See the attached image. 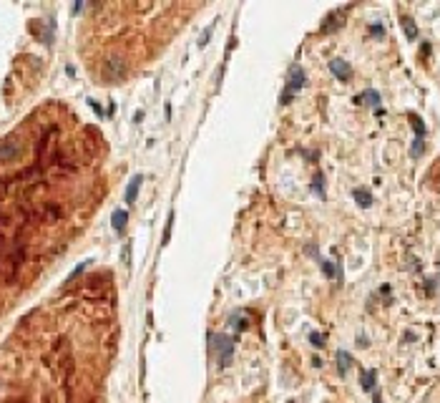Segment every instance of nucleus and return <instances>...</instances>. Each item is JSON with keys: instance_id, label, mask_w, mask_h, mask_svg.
Segmentation results:
<instances>
[{"instance_id": "28", "label": "nucleus", "mask_w": 440, "mask_h": 403, "mask_svg": "<svg viewBox=\"0 0 440 403\" xmlns=\"http://www.w3.org/2000/svg\"><path fill=\"white\" fill-rule=\"evenodd\" d=\"M372 403H382V400H380V393H377V390H375V400H372Z\"/></svg>"}, {"instance_id": "21", "label": "nucleus", "mask_w": 440, "mask_h": 403, "mask_svg": "<svg viewBox=\"0 0 440 403\" xmlns=\"http://www.w3.org/2000/svg\"><path fill=\"white\" fill-rule=\"evenodd\" d=\"M370 33H372L375 38H382V36H385V28H382V23H372V26H370Z\"/></svg>"}, {"instance_id": "7", "label": "nucleus", "mask_w": 440, "mask_h": 403, "mask_svg": "<svg viewBox=\"0 0 440 403\" xmlns=\"http://www.w3.org/2000/svg\"><path fill=\"white\" fill-rule=\"evenodd\" d=\"M355 101H357V104H365V106H372V109L377 111V109H380V101H382V98H380V93H377L375 88H365L360 96H355Z\"/></svg>"}, {"instance_id": "27", "label": "nucleus", "mask_w": 440, "mask_h": 403, "mask_svg": "<svg viewBox=\"0 0 440 403\" xmlns=\"http://www.w3.org/2000/svg\"><path fill=\"white\" fill-rule=\"evenodd\" d=\"M88 104H91V109H96V114H103V109H101L96 101H88Z\"/></svg>"}, {"instance_id": "1", "label": "nucleus", "mask_w": 440, "mask_h": 403, "mask_svg": "<svg viewBox=\"0 0 440 403\" xmlns=\"http://www.w3.org/2000/svg\"><path fill=\"white\" fill-rule=\"evenodd\" d=\"M307 83V73H305V68L302 66H292L289 68V73H287V86H284V91H282V96H279V101H282V106H287V104H292V98L297 96V91L302 88Z\"/></svg>"}, {"instance_id": "2", "label": "nucleus", "mask_w": 440, "mask_h": 403, "mask_svg": "<svg viewBox=\"0 0 440 403\" xmlns=\"http://www.w3.org/2000/svg\"><path fill=\"white\" fill-rule=\"evenodd\" d=\"M211 343H214V350L219 353V365H222V368H227V365L232 363L234 340H232L229 335H214V338H211Z\"/></svg>"}, {"instance_id": "10", "label": "nucleus", "mask_w": 440, "mask_h": 403, "mask_svg": "<svg viewBox=\"0 0 440 403\" xmlns=\"http://www.w3.org/2000/svg\"><path fill=\"white\" fill-rule=\"evenodd\" d=\"M141 181H143V176H141V174H136V176L128 181V189H126V205H133V201H136L138 189H141Z\"/></svg>"}, {"instance_id": "5", "label": "nucleus", "mask_w": 440, "mask_h": 403, "mask_svg": "<svg viewBox=\"0 0 440 403\" xmlns=\"http://www.w3.org/2000/svg\"><path fill=\"white\" fill-rule=\"evenodd\" d=\"M330 71L337 81H350L352 78V66L345 61V58H332L330 61Z\"/></svg>"}, {"instance_id": "16", "label": "nucleus", "mask_w": 440, "mask_h": 403, "mask_svg": "<svg viewBox=\"0 0 440 403\" xmlns=\"http://www.w3.org/2000/svg\"><path fill=\"white\" fill-rule=\"evenodd\" d=\"M312 191H315L320 199H325V174H322V171L315 174V179H312Z\"/></svg>"}, {"instance_id": "26", "label": "nucleus", "mask_w": 440, "mask_h": 403, "mask_svg": "<svg viewBox=\"0 0 440 403\" xmlns=\"http://www.w3.org/2000/svg\"><path fill=\"white\" fill-rule=\"evenodd\" d=\"M412 340H415V333H405L402 335V343H412Z\"/></svg>"}, {"instance_id": "19", "label": "nucleus", "mask_w": 440, "mask_h": 403, "mask_svg": "<svg viewBox=\"0 0 440 403\" xmlns=\"http://www.w3.org/2000/svg\"><path fill=\"white\" fill-rule=\"evenodd\" d=\"M310 343L315 348H325V335L322 333H310Z\"/></svg>"}, {"instance_id": "20", "label": "nucleus", "mask_w": 440, "mask_h": 403, "mask_svg": "<svg viewBox=\"0 0 440 403\" xmlns=\"http://www.w3.org/2000/svg\"><path fill=\"white\" fill-rule=\"evenodd\" d=\"M171 225H174V215H169V220H166V230H164V242L161 245H169V240H171Z\"/></svg>"}, {"instance_id": "25", "label": "nucleus", "mask_w": 440, "mask_h": 403, "mask_svg": "<svg viewBox=\"0 0 440 403\" xmlns=\"http://www.w3.org/2000/svg\"><path fill=\"white\" fill-rule=\"evenodd\" d=\"M420 53H422V56H430V43H422V46H420Z\"/></svg>"}, {"instance_id": "6", "label": "nucleus", "mask_w": 440, "mask_h": 403, "mask_svg": "<svg viewBox=\"0 0 440 403\" xmlns=\"http://www.w3.org/2000/svg\"><path fill=\"white\" fill-rule=\"evenodd\" d=\"M340 18H342V11L330 13V16L325 18V23L320 26V33H335L337 28H342V23H345V21H340Z\"/></svg>"}, {"instance_id": "22", "label": "nucleus", "mask_w": 440, "mask_h": 403, "mask_svg": "<svg viewBox=\"0 0 440 403\" xmlns=\"http://www.w3.org/2000/svg\"><path fill=\"white\" fill-rule=\"evenodd\" d=\"M425 282H427V285H425V292H427V295H435V285H437V277H427Z\"/></svg>"}, {"instance_id": "12", "label": "nucleus", "mask_w": 440, "mask_h": 403, "mask_svg": "<svg viewBox=\"0 0 440 403\" xmlns=\"http://www.w3.org/2000/svg\"><path fill=\"white\" fill-rule=\"evenodd\" d=\"M407 119H410V126H412V131H415V139H425V134H427L425 121H422L417 114H407Z\"/></svg>"}, {"instance_id": "15", "label": "nucleus", "mask_w": 440, "mask_h": 403, "mask_svg": "<svg viewBox=\"0 0 440 403\" xmlns=\"http://www.w3.org/2000/svg\"><path fill=\"white\" fill-rule=\"evenodd\" d=\"M360 383H362V390H375V383H377V370H375V368H370V370H362V378H360Z\"/></svg>"}, {"instance_id": "11", "label": "nucleus", "mask_w": 440, "mask_h": 403, "mask_svg": "<svg viewBox=\"0 0 440 403\" xmlns=\"http://www.w3.org/2000/svg\"><path fill=\"white\" fill-rule=\"evenodd\" d=\"M400 26H402L407 41H415V38H417V26H415V21H412L410 16H402V18H400Z\"/></svg>"}, {"instance_id": "9", "label": "nucleus", "mask_w": 440, "mask_h": 403, "mask_svg": "<svg viewBox=\"0 0 440 403\" xmlns=\"http://www.w3.org/2000/svg\"><path fill=\"white\" fill-rule=\"evenodd\" d=\"M317 262H320L325 277H337V280H342V267H340V265H335L332 260H322V257H317Z\"/></svg>"}, {"instance_id": "3", "label": "nucleus", "mask_w": 440, "mask_h": 403, "mask_svg": "<svg viewBox=\"0 0 440 403\" xmlns=\"http://www.w3.org/2000/svg\"><path fill=\"white\" fill-rule=\"evenodd\" d=\"M123 76H126V63L121 58L103 61V78L108 83H118V81H123Z\"/></svg>"}, {"instance_id": "17", "label": "nucleus", "mask_w": 440, "mask_h": 403, "mask_svg": "<svg viewBox=\"0 0 440 403\" xmlns=\"http://www.w3.org/2000/svg\"><path fill=\"white\" fill-rule=\"evenodd\" d=\"M422 154H425V139H415L412 146H410V156L417 159V156H422Z\"/></svg>"}, {"instance_id": "14", "label": "nucleus", "mask_w": 440, "mask_h": 403, "mask_svg": "<svg viewBox=\"0 0 440 403\" xmlns=\"http://www.w3.org/2000/svg\"><path fill=\"white\" fill-rule=\"evenodd\" d=\"M337 370H340V375H345L350 368H352V355L347 353V350H337Z\"/></svg>"}, {"instance_id": "4", "label": "nucleus", "mask_w": 440, "mask_h": 403, "mask_svg": "<svg viewBox=\"0 0 440 403\" xmlns=\"http://www.w3.org/2000/svg\"><path fill=\"white\" fill-rule=\"evenodd\" d=\"M21 151H23V146H21V141H16V139L0 141V161H13V159L21 156Z\"/></svg>"}, {"instance_id": "18", "label": "nucleus", "mask_w": 440, "mask_h": 403, "mask_svg": "<svg viewBox=\"0 0 440 403\" xmlns=\"http://www.w3.org/2000/svg\"><path fill=\"white\" fill-rule=\"evenodd\" d=\"M232 325H234L237 330H247V325H249V323H247V315H244V313H239V318L234 315V323H232Z\"/></svg>"}, {"instance_id": "24", "label": "nucleus", "mask_w": 440, "mask_h": 403, "mask_svg": "<svg viewBox=\"0 0 440 403\" xmlns=\"http://www.w3.org/2000/svg\"><path fill=\"white\" fill-rule=\"evenodd\" d=\"M357 345H360V348H367V345H370V340H367L365 335H360V338H357Z\"/></svg>"}, {"instance_id": "13", "label": "nucleus", "mask_w": 440, "mask_h": 403, "mask_svg": "<svg viewBox=\"0 0 440 403\" xmlns=\"http://www.w3.org/2000/svg\"><path fill=\"white\" fill-rule=\"evenodd\" d=\"M111 220H113V230H116V235H123L126 222H128V212H126V210H116Z\"/></svg>"}, {"instance_id": "23", "label": "nucleus", "mask_w": 440, "mask_h": 403, "mask_svg": "<svg viewBox=\"0 0 440 403\" xmlns=\"http://www.w3.org/2000/svg\"><path fill=\"white\" fill-rule=\"evenodd\" d=\"M211 31H214V26H209V28H206V31L201 33V41H199V46H201V48H204V46L209 43V36H211Z\"/></svg>"}, {"instance_id": "8", "label": "nucleus", "mask_w": 440, "mask_h": 403, "mask_svg": "<svg viewBox=\"0 0 440 403\" xmlns=\"http://www.w3.org/2000/svg\"><path fill=\"white\" fill-rule=\"evenodd\" d=\"M352 196H355V201H357V207H362V210H370V207H372V191H370V189L355 186V189H352Z\"/></svg>"}]
</instances>
